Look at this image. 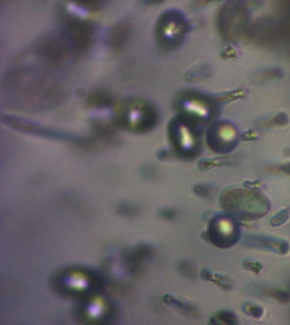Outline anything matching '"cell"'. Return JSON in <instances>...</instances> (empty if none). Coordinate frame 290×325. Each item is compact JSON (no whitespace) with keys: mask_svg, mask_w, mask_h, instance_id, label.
<instances>
[{"mask_svg":"<svg viewBox=\"0 0 290 325\" xmlns=\"http://www.w3.org/2000/svg\"><path fill=\"white\" fill-rule=\"evenodd\" d=\"M238 236L235 225L225 219L213 221L207 235L213 244L221 248L229 247L235 244Z\"/></svg>","mask_w":290,"mask_h":325,"instance_id":"1","label":"cell"},{"mask_svg":"<svg viewBox=\"0 0 290 325\" xmlns=\"http://www.w3.org/2000/svg\"><path fill=\"white\" fill-rule=\"evenodd\" d=\"M89 279L84 273L74 271L71 273L66 280V284L71 290L76 291L85 290L89 286Z\"/></svg>","mask_w":290,"mask_h":325,"instance_id":"2","label":"cell"},{"mask_svg":"<svg viewBox=\"0 0 290 325\" xmlns=\"http://www.w3.org/2000/svg\"><path fill=\"white\" fill-rule=\"evenodd\" d=\"M106 304L104 299L101 296H94L91 299L88 308L87 309V316L90 320H97L104 314Z\"/></svg>","mask_w":290,"mask_h":325,"instance_id":"3","label":"cell"},{"mask_svg":"<svg viewBox=\"0 0 290 325\" xmlns=\"http://www.w3.org/2000/svg\"><path fill=\"white\" fill-rule=\"evenodd\" d=\"M201 276L204 280L216 283L226 290H229L232 288V281L228 277L216 274L208 269H204L202 271L201 273Z\"/></svg>","mask_w":290,"mask_h":325,"instance_id":"4","label":"cell"},{"mask_svg":"<svg viewBox=\"0 0 290 325\" xmlns=\"http://www.w3.org/2000/svg\"><path fill=\"white\" fill-rule=\"evenodd\" d=\"M213 324H237V319L233 312L227 310H222L216 313L215 316L210 320Z\"/></svg>","mask_w":290,"mask_h":325,"instance_id":"5","label":"cell"},{"mask_svg":"<svg viewBox=\"0 0 290 325\" xmlns=\"http://www.w3.org/2000/svg\"><path fill=\"white\" fill-rule=\"evenodd\" d=\"M164 300L165 303L175 307L178 311L183 312L184 314H187L188 316H194L196 314V311L193 307L181 302L180 300H178L172 296L165 295Z\"/></svg>","mask_w":290,"mask_h":325,"instance_id":"6","label":"cell"},{"mask_svg":"<svg viewBox=\"0 0 290 325\" xmlns=\"http://www.w3.org/2000/svg\"><path fill=\"white\" fill-rule=\"evenodd\" d=\"M243 309L246 314L255 317V318H259L263 315V309L253 306V305L245 304Z\"/></svg>","mask_w":290,"mask_h":325,"instance_id":"7","label":"cell"},{"mask_svg":"<svg viewBox=\"0 0 290 325\" xmlns=\"http://www.w3.org/2000/svg\"><path fill=\"white\" fill-rule=\"evenodd\" d=\"M243 267L246 270L256 273H259L262 269V265L258 262L251 260H246L244 261Z\"/></svg>","mask_w":290,"mask_h":325,"instance_id":"8","label":"cell"},{"mask_svg":"<svg viewBox=\"0 0 290 325\" xmlns=\"http://www.w3.org/2000/svg\"><path fill=\"white\" fill-rule=\"evenodd\" d=\"M289 218L287 211H283L273 218L271 221V224L273 226H278L285 223Z\"/></svg>","mask_w":290,"mask_h":325,"instance_id":"9","label":"cell"}]
</instances>
